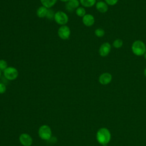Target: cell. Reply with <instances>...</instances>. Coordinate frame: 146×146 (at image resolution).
<instances>
[{
    "label": "cell",
    "instance_id": "obj_1",
    "mask_svg": "<svg viewBox=\"0 0 146 146\" xmlns=\"http://www.w3.org/2000/svg\"><path fill=\"white\" fill-rule=\"evenodd\" d=\"M96 137L99 144H102L103 146H107L111 140V135L107 128H101L98 131Z\"/></svg>",
    "mask_w": 146,
    "mask_h": 146
},
{
    "label": "cell",
    "instance_id": "obj_2",
    "mask_svg": "<svg viewBox=\"0 0 146 146\" xmlns=\"http://www.w3.org/2000/svg\"><path fill=\"white\" fill-rule=\"evenodd\" d=\"M132 51L136 56L144 55L146 52V46L145 43L140 40H136L132 44Z\"/></svg>",
    "mask_w": 146,
    "mask_h": 146
},
{
    "label": "cell",
    "instance_id": "obj_3",
    "mask_svg": "<svg viewBox=\"0 0 146 146\" xmlns=\"http://www.w3.org/2000/svg\"><path fill=\"white\" fill-rule=\"evenodd\" d=\"M54 19L57 24L60 26H63L66 25L68 22L69 18L68 16L65 12L59 10L55 12Z\"/></svg>",
    "mask_w": 146,
    "mask_h": 146
},
{
    "label": "cell",
    "instance_id": "obj_4",
    "mask_svg": "<svg viewBox=\"0 0 146 146\" xmlns=\"http://www.w3.org/2000/svg\"><path fill=\"white\" fill-rule=\"evenodd\" d=\"M39 136L44 140H49L52 136L51 128L47 125H42L38 130Z\"/></svg>",
    "mask_w": 146,
    "mask_h": 146
},
{
    "label": "cell",
    "instance_id": "obj_5",
    "mask_svg": "<svg viewBox=\"0 0 146 146\" xmlns=\"http://www.w3.org/2000/svg\"><path fill=\"white\" fill-rule=\"evenodd\" d=\"M3 74L5 78L9 80H15L19 75L18 70L12 66H8L3 71Z\"/></svg>",
    "mask_w": 146,
    "mask_h": 146
},
{
    "label": "cell",
    "instance_id": "obj_6",
    "mask_svg": "<svg viewBox=\"0 0 146 146\" xmlns=\"http://www.w3.org/2000/svg\"><path fill=\"white\" fill-rule=\"evenodd\" d=\"M58 35L62 40L68 39L71 35V30L67 25L60 26L58 30Z\"/></svg>",
    "mask_w": 146,
    "mask_h": 146
},
{
    "label": "cell",
    "instance_id": "obj_7",
    "mask_svg": "<svg viewBox=\"0 0 146 146\" xmlns=\"http://www.w3.org/2000/svg\"><path fill=\"white\" fill-rule=\"evenodd\" d=\"M79 0H69L65 4V9L68 12H73L79 7Z\"/></svg>",
    "mask_w": 146,
    "mask_h": 146
},
{
    "label": "cell",
    "instance_id": "obj_8",
    "mask_svg": "<svg viewBox=\"0 0 146 146\" xmlns=\"http://www.w3.org/2000/svg\"><path fill=\"white\" fill-rule=\"evenodd\" d=\"M19 142L23 146H31L33 144V139L27 133H23L19 137Z\"/></svg>",
    "mask_w": 146,
    "mask_h": 146
},
{
    "label": "cell",
    "instance_id": "obj_9",
    "mask_svg": "<svg viewBox=\"0 0 146 146\" xmlns=\"http://www.w3.org/2000/svg\"><path fill=\"white\" fill-rule=\"evenodd\" d=\"M111 50V46L108 42L103 43L99 48V54L102 57L107 56Z\"/></svg>",
    "mask_w": 146,
    "mask_h": 146
},
{
    "label": "cell",
    "instance_id": "obj_10",
    "mask_svg": "<svg viewBox=\"0 0 146 146\" xmlns=\"http://www.w3.org/2000/svg\"><path fill=\"white\" fill-rule=\"evenodd\" d=\"M112 77L111 74L108 72H104L99 77V82L102 85H107L112 80Z\"/></svg>",
    "mask_w": 146,
    "mask_h": 146
},
{
    "label": "cell",
    "instance_id": "obj_11",
    "mask_svg": "<svg viewBox=\"0 0 146 146\" xmlns=\"http://www.w3.org/2000/svg\"><path fill=\"white\" fill-rule=\"evenodd\" d=\"M82 22L87 27H91L95 23V18L91 14H86L82 17Z\"/></svg>",
    "mask_w": 146,
    "mask_h": 146
},
{
    "label": "cell",
    "instance_id": "obj_12",
    "mask_svg": "<svg viewBox=\"0 0 146 146\" xmlns=\"http://www.w3.org/2000/svg\"><path fill=\"white\" fill-rule=\"evenodd\" d=\"M95 7L96 10L101 13H105L108 10V5L103 1L96 2L95 4Z\"/></svg>",
    "mask_w": 146,
    "mask_h": 146
},
{
    "label": "cell",
    "instance_id": "obj_13",
    "mask_svg": "<svg viewBox=\"0 0 146 146\" xmlns=\"http://www.w3.org/2000/svg\"><path fill=\"white\" fill-rule=\"evenodd\" d=\"M48 9L47 8H46V7L43 6H41L40 7H39L37 10H36V15L38 17L40 18H46L47 11H48Z\"/></svg>",
    "mask_w": 146,
    "mask_h": 146
},
{
    "label": "cell",
    "instance_id": "obj_14",
    "mask_svg": "<svg viewBox=\"0 0 146 146\" xmlns=\"http://www.w3.org/2000/svg\"><path fill=\"white\" fill-rule=\"evenodd\" d=\"M80 4L84 7H91L95 5L96 0H79Z\"/></svg>",
    "mask_w": 146,
    "mask_h": 146
},
{
    "label": "cell",
    "instance_id": "obj_15",
    "mask_svg": "<svg viewBox=\"0 0 146 146\" xmlns=\"http://www.w3.org/2000/svg\"><path fill=\"white\" fill-rule=\"evenodd\" d=\"M40 1L42 5L47 9H51L57 2V0H40Z\"/></svg>",
    "mask_w": 146,
    "mask_h": 146
},
{
    "label": "cell",
    "instance_id": "obj_16",
    "mask_svg": "<svg viewBox=\"0 0 146 146\" xmlns=\"http://www.w3.org/2000/svg\"><path fill=\"white\" fill-rule=\"evenodd\" d=\"M75 14L79 17H83L86 14L85 8L83 6H79L75 10Z\"/></svg>",
    "mask_w": 146,
    "mask_h": 146
},
{
    "label": "cell",
    "instance_id": "obj_17",
    "mask_svg": "<svg viewBox=\"0 0 146 146\" xmlns=\"http://www.w3.org/2000/svg\"><path fill=\"white\" fill-rule=\"evenodd\" d=\"M113 46L116 48H120L123 45V42L120 39H116L112 43Z\"/></svg>",
    "mask_w": 146,
    "mask_h": 146
},
{
    "label": "cell",
    "instance_id": "obj_18",
    "mask_svg": "<svg viewBox=\"0 0 146 146\" xmlns=\"http://www.w3.org/2000/svg\"><path fill=\"white\" fill-rule=\"evenodd\" d=\"M95 35L99 38L103 37L105 35V31L102 28H98L96 29L94 31Z\"/></svg>",
    "mask_w": 146,
    "mask_h": 146
},
{
    "label": "cell",
    "instance_id": "obj_19",
    "mask_svg": "<svg viewBox=\"0 0 146 146\" xmlns=\"http://www.w3.org/2000/svg\"><path fill=\"white\" fill-rule=\"evenodd\" d=\"M55 13L54 11V10H52L51 9H48L46 18H47L48 19H50V20H51V19H54V15H55Z\"/></svg>",
    "mask_w": 146,
    "mask_h": 146
},
{
    "label": "cell",
    "instance_id": "obj_20",
    "mask_svg": "<svg viewBox=\"0 0 146 146\" xmlns=\"http://www.w3.org/2000/svg\"><path fill=\"white\" fill-rule=\"evenodd\" d=\"M8 66L6 60L4 59H0V70L3 71Z\"/></svg>",
    "mask_w": 146,
    "mask_h": 146
},
{
    "label": "cell",
    "instance_id": "obj_21",
    "mask_svg": "<svg viewBox=\"0 0 146 146\" xmlns=\"http://www.w3.org/2000/svg\"><path fill=\"white\" fill-rule=\"evenodd\" d=\"M119 0H104V2L108 5L110 6H113L117 4Z\"/></svg>",
    "mask_w": 146,
    "mask_h": 146
},
{
    "label": "cell",
    "instance_id": "obj_22",
    "mask_svg": "<svg viewBox=\"0 0 146 146\" xmlns=\"http://www.w3.org/2000/svg\"><path fill=\"white\" fill-rule=\"evenodd\" d=\"M6 91V86L5 84L0 83V94H4Z\"/></svg>",
    "mask_w": 146,
    "mask_h": 146
},
{
    "label": "cell",
    "instance_id": "obj_23",
    "mask_svg": "<svg viewBox=\"0 0 146 146\" xmlns=\"http://www.w3.org/2000/svg\"><path fill=\"white\" fill-rule=\"evenodd\" d=\"M144 76L146 77V68L144 69Z\"/></svg>",
    "mask_w": 146,
    "mask_h": 146
},
{
    "label": "cell",
    "instance_id": "obj_24",
    "mask_svg": "<svg viewBox=\"0 0 146 146\" xmlns=\"http://www.w3.org/2000/svg\"><path fill=\"white\" fill-rule=\"evenodd\" d=\"M59 1H62V2H67L69 0H59Z\"/></svg>",
    "mask_w": 146,
    "mask_h": 146
},
{
    "label": "cell",
    "instance_id": "obj_25",
    "mask_svg": "<svg viewBox=\"0 0 146 146\" xmlns=\"http://www.w3.org/2000/svg\"><path fill=\"white\" fill-rule=\"evenodd\" d=\"M144 58L146 59V52H145V54H144Z\"/></svg>",
    "mask_w": 146,
    "mask_h": 146
},
{
    "label": "cell",
    "instance_id": "obj_26",
    "mask_svg": "<svg viewBox=\"0 0 146 146\" xmlns=\"http://www.w3.org/2000/svg\"><path fill=\"white\" fill-rule=\"evenodd\" d=\"M1 75H2V71L0 70V78H1Z\"/></svg>",
    "mask_w": 146,
    "mask_h": 146
},
{
    "label": "cell",
    "instance_id": "obj_27",
    "mask_svg": "<svg viewBox=\"0 0 146 146\" xmlns=\"http://www.w3.org/2000/svg\"><path fill=\"white\" fill-rule=\"evenodd\" d=\"M96 1H102V0H96Z\"/></svg>",
    "mask_w": 146,
    "mask_h": 146
},
{
    "label": "cell",
    "instance_id": "obj_28",
    "mask_svg": "<svg viewBox=\"0 0 146 146\" xmlns=\"http://www.w3.org/2000/svg\"><path fill=\"white\" fill-rule=\"evenodd\" d=\"M0 3H1V0H0Z\"/></svg>",
    "mask_w": 146,
    "mask_h": 146
}]
</instances>
